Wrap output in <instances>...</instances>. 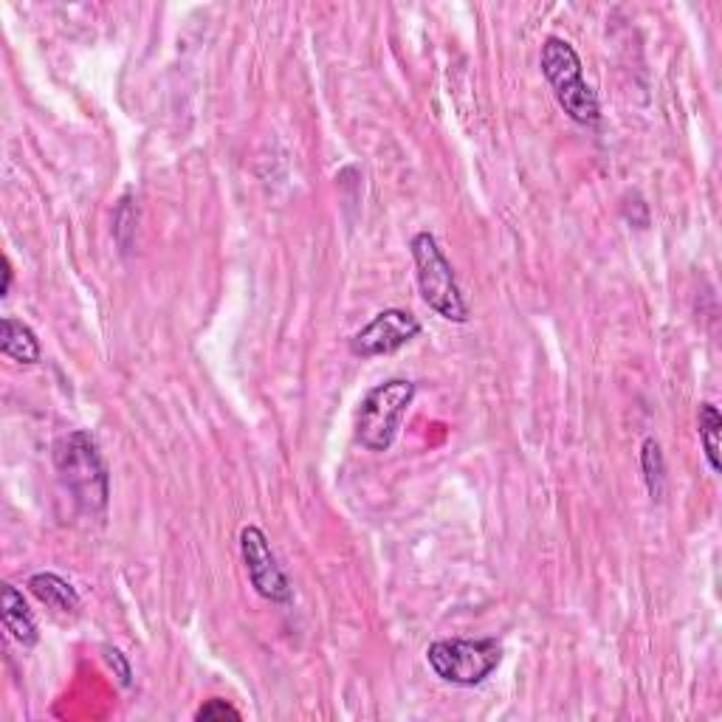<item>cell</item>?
Returning a JSON list of instances; mask_svg holds the SVG:
<instances>
[{"label":"cell","instance_id":"obj_3","mask_svg":"<svg viewBox=\"0 0 722 722\" xmlns=\"http://www.w3.org/2000/svg\"><path fill=\"white\" fill-rule=\"evenodd\" d=\"M539 65L545 80L554 87L561 111L574 118L576 125H596L601 118V107H598L592 87L581 76V60L574 45L561 38H548L542 45Z\"/></svg>","mask_w":722,"mask_h":722},{"label":"cell","instance_id":"obj_4","mask_svg":"<svg viewBox=\"0 0 722 722\" xmlns=\"http://www.w3.org/2000/svg\"><path fill=\"white\" fill-rule=\"evenodd\" d=\"M415 399V384L410 379H390L373 386L355 415V437L368 452H386L399 437L404 415Z\"/></svg>","mask_w":722,"mask_h":722},{"label":"cell","instance_id":"obj_5","mask_svg":"<svg viewBox=\"0 0 722 722\" xmlns=\"http://www.w3.org/2000/svg\"><path fill=\"white\" fill-rule=\"evenodd\" d=\"M426 663L443 683L474 689L503 663V647L494 638H452V641H435L426 649Z\"/></svg>","mask_w":722,"mask_h":722},{"label":"cell","instance_id":"obj_8","mask_svg":"<svg viewBox=\"0 0 722 722\" xmlns=\"http://www.w3.org/2000/svg\"><path fill=\"white\" fill-rule=\"evenodd\" d=\"M0 618L7 632H12V638L23 647H34L38 643V623L34 616L29 612L23 592L12 585H3V596H0Z\"/></svg>","mask_w":722,"mask_h":722},{"label":"cell","instance_id":"obj_13","mask_svg":"<svg viewBox=\"0 0 722 722\" xmlns=\"http://www.w3.org/2000/svg\"><path fill=\"white\" fill-rule=\"evenodd\" d=\"M195 720L198 722H213V720H240V711L235 709L226 700H206L198 711H195Z\"/></svg>","mask_w":722,"mask_h":722},{"label":"cell","instance_id":"obj_6","mask_svg":"<svg viewBox=\"0 0 722 722\" xmlns=\"http://www.w3.org/2000/svg\"><path fill=\"white\" fill-rule=\"evenodd\" d=\"M240 556H244L246 574L251 587L271 605H288L293 598V587L286 570L277 561L275 550L268 545V536L257 525H246L240 530Z\"/></svg>","mask_w":722,"mask_h":722},{"label":"cell","instance_id":"obj_2","mask_svg":"<svg viewBox=\"0 0 722 722\" xmlns=\"http://www.w3.org/2000/svg\"><path fill=\"white\" fill-rule=\"evenodd\" d=\"M412 260H415V275L421 297L426 306L443 317L446 322L463 324L468 322V302L457 286L455 268L443 255L441 244L432 231H417L410 244Z\"/></svg>","mask_w":722,"mask_h":722},{"label":"cell","instance_id":"obj_14","mask_svg":"<svg viewBox=\"0 0 722 722\" xmlns=\"http://www.w3.org/2000/svg\"><path fill=\"white\" fill-rule=\"evenodd\" d=\"M105 660L107 663H111V669H116V674H118V683L122 685H131V663H127V658L122 652H118V649H113V647H105Z\"/></svg>","mask_w":722,"mask_h":722},{"label":"cell","instance_id":"obj_15","mask_svg":"<svg viewBox=\"0 0 722 722\" xmlns=\"http://www.w3.org/2000/svg\"><path fill=\"white\" fill-rule=\"evenodd\" d=\"M9 288H12V266H9V260H3V288H0V297H7Z\"/></svg>","mask_w":722,"mask_h":722},{"label":"cell","instance_id":"obj_12","mask_svg":"<svg viewBox=\"0 0 722 722\" xmlns=\"http://www.w3.org/2000/svg\"><path fill=\"white\" fill-rule=\"evenodd\" d=\"M641 468L643 479H647L649 497L654 503L663 499V492H667V461H663V452H660V443L654 437H647L641 448Z\"/></svg>","mask_w":722,"mask_h":722},{"label":"cell","instance_id":"obj_11","mask_svg":"<svg viewBox=\"0 0 722 722\" xmlns=\"http://www.w3.org/2000/svg\"><path fill=\"white\" fill-rule=\"evenodd\" d=\"M698 424H700V441H703L705 448V461H709L711 472L720 474V435H722V415L714 404H700L698 412Z\"/></svg>","mask_w":722,"mask_h":722},{"label":"cell","instance_id":"obj_7","mask_svg":"<svg viewBox=\"0 0 722 722\" xmlns=\"http://www.w3.org/2000/svg\"><path fill=\"white\" fill-rule=\"evenodd\" d=\"M421 333V322L412 317L410 311L401 308H386V311L375 313L373 322L350 339V353L361 355V359H375V355H390L410 344L412 339Z\"/></svg>","mask_w":722,"mask_h":722},{"label":"cell","instance_id":"obj_9","mask_svg":"<svg viewBox=\"0 0 722 722\" xmlns=\"http://www.w3.org/2000/svg\"><path fill=\"white\" fill-rule=\"evenodd\" d=\"M0 348L9 359L20 361V364H38L40 361V342L29 324H23L14 317H3V337H0Z\"/></svg>","mask_w":722,"mask_h":722},{"label":"cell","instance_id":"obj_10","mask_svg":"<svg viewBox=\"0 0 722 722\" xmlns=\"http://www.w3.org/2000/svg\"><path fill=\"white\" fill-rule=\"evenodd\" d=\"M29 590L43 601L45 607L60 612H74L80 607V592L56 574H34L29 579Z\"/></svg>","mask_w":722,"mask_h":722},{"label":"cell","instance_id":"obj_1","mask_svg":"<svg viewBox=\"0 0 722 722\" xmlns=\"http://www.w3.org/2000/svg\"><path fill=\"white\" fill-rule=\"evenodd\" d=\"M54 468L60 474L63 488L71 494V499L82 514L96 517L107 508L111 477H107V466L100 455V446L87 432L76 430L56 441Z\"/></svg>","mask_w":722,"mask_h":722}]
</instances>
